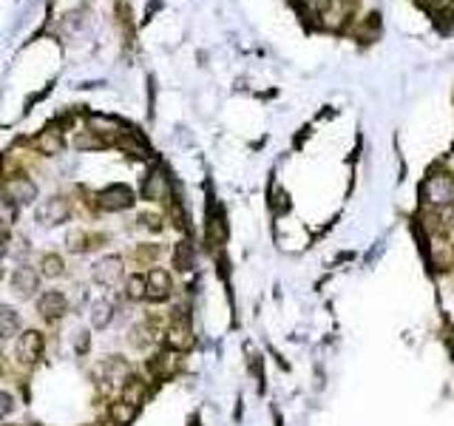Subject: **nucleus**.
I'll use <instances>...</instances> for the list:
<instances>
[{
  "label": "nucleus",
  "mask_w": 454,
  "mask_h": 426,
  "mask_svg": "<svg viewBox=\"0 0 454 426\" xmlns=\"http://www.w3.org/2000/svg\"><path fill=\"white\" fill-rule=\"evenodd\" d=\"M423 196L432 205H454V176L437 174L423 182Z\"/></svg>",
  "instance_id": "1"
},
{
  "label": "nucleus",
  "mask_w": 454,
  "mask_h": 426,
  "mask_svg": "<svg viewBox=\"0 0 454 426\" xmlns=\"http://www.w3.org/2000/svg\"><path fill=\"white\" fill-rule=\"evenodd\" d=\"M97 205L105 207V210H125L134 205V191L128 185H114V187H105V191L97 196Z\"/></svg>",
  "instance_id": "2"
},
{
  "label": "nucleus",
  "mask_w": 454,
  "mask_h": 426,
  "mask_svg": "<svg viewBox=\"0 0 454 426\" xmlns=\"http://www.w3.org/2000/svg\"><path fill=\"white\" fill-rule=\"evenodd\" d=\"M91 276H94V281H97V284L114 287V284H116L119 278H123V258H119V256H105L103 262L94 265Z\"/></svg>",
  "instance_id": "3"
},
{
  "label": "nucleus",
  "mask_w": 454,
  "mask_h": 426,
  "mask_svg": "<svg viewBox=\"0 0 454 426\" xmlns=\"http://www.w3.org/2000/svg\"><path fill=\"white\" fill-rule=\"evenodd\" d=\"M43 352V336L37 329H26V333H20L17 338V358L26 361V364H34Z\"/></svg>",
  "instance_id": "4"
},
{
  "label": "nucleus",
  "mask_w": 454,
  "mask_h": 426,
  "mask_svg": "<svg viewBox=\"0 0 454 426\" xmlns=\"http://www.w3.org/2000/svg\"><path fill=\"white\" fill-rule=\"evenodd\" d=\"M68 216V202L63 196H52L45 199V205L37 207V222L40 225H60Z\"/></svg>",
  "instance_id": "5"
},
{
  "label": "nucleus",
  "mask_w": 454,
  "mask_h": 426,
  "mask_svg": "<svg viewBox=\"0 0 454 426\" xmlns=\"http://www.w3.org/2000/svg\"><path fill=\"white\" fill-rule=\"evenodd\" d=\"M37 310L43 313V318H60L68 310V298L60 290H45L37 301Z\"/></svg>",
  "instance_id": "6"
},
{
  "label": "nucleus",
  "mask_w": 454,
  "mask_h": 426,
  "mask_svg": "<svg viewBox=\"0 0 454 426\" xmlns=\"http://www.w3.org/2000/svg\"><path fill=\"white\" fill-rule=\"evenodd\" d=\"M37 284H40V276H37L32 267H17V270L12 273V290H14L17 296H23V298L34 296Z\"/></svg>",
  "instance_id": "7"
},
{
  "label": "nucleus",
  "mask_w": 454,
  "mask_h": 426,
  "mask_svg": "<svg viewBox=\"0 0 454 426\" xmlns=\"http://www.w3.org/2000/svg\"><path fill=\"white\" fill-rule=\"evenodd\" d=\"M171 290H174V284H171L168 270L154 267V270L148 273V298H154V301H165V298L171 296Z\"/></svg>",
  "instance_id": "8"
},
{
  "label": "nucleus",
  "mask_w": 454,
  "mask_h": 426,
  "mask_svg": "<svg viewBox=\"0 0 454 426\" xmlns=\"http://www.w3.org/2000/svg\"><path fill=\"white\" fill-rule=\"evenodd\" d=\"M6 196H12V199L20 202V205H26V202H34V199H37V187H34V182H29L26 176L9 179V182H6Z\"/></svg>",
  "instance_id": "9"
},
{
  "label": "nucleus",
  "mask_w": 454,
  "mask_h": 426,
  "mask_svg": "<svg viewBox=\"0 0 454 426\" xmlns=\"http://www.w3.org/2000/svg\"><path fill=\"white\" fill-rule=\"evenodd\" d=\"M171 194V187H168V176H165L162 171H151L148 179H145V187H142V196L151 199V202H159Z\"/></svg>",
  "instance_id": "10"
},
{
  "label": "nucleus",
  "mask_w": 454,
  "mask_h": 426,
  "mask_svg": "<svg viewBox=\"0 0 454 426\" xmlns=\"http://www.w3.org/2000/svg\"><path fill=\"white\" fill-rule=\"evenodd\" d=\"M94 375H97L100 381H119V378L128 375V364L123 358H108V361L94 367Z\"/></svg>",
  "instance_id": "11"
},
{
  "label": "nucleus",
  "mask_w": 454,
  "mask_h": 426,
  "mask_svg": "<svg viewBox=\"0 0 454 426\" xmlns=\"http://www.w3.org/2000/svg\"><path fill=\"white\" fill-rule=\"evenodd\" d=\"M111 310H114L111 301H94V304H91V327H97V329L108 327Z\"/></svg>",
  "instance_id": "12"
},
{
  "label": "nucleus",
  "mask_w": 454,
  "mask_h": 426,
  "mask_svg": "<svg viewBox=\"0 0 454 426\" xmlns=\"http://www.w3.org/2000/svg\"><path fill=\"white\" fill-rule=\"evenodd\" d=\"M134 415H136V404H131V400H119V404L111 407L114 426H125V423H131Z\"/></svg>",
  "instance_id": "13"
},
{
  "label": "nucleus",
  "mask_w": 454,
  "mask_h": 426,
  "mask_svg": "<svg viewBox=\"0 0 454 426\" xmlns=\"http://www.w3.org/2000/svg\"><path fill=\"white\" fill-rule=\"evenodd\" d=\"M14 333H17V313L12 307H3L0 310V336L9 341V338H14Z\"/></svg>",
  "instance_id": "14"
},
{
  "label": "nucleus",
  "mask_w": 454,
  "mask_h": 426,
  "mask_svg": "<svg viewBox=\"0 0 454 426\" xmlns=\"http://www.w3.org/2000/svg\"><path fill=\"white\" fill-rule=\"evenodd\" d=\"M40 270H43V276H49V278L63 276V258L57 253H45L40 258Z\"/></svg>",
  "instance_id": "15"
},
{
  "label": "nucleus",
  "mask_w": 454,
  "mask_h": 426,
  "mask_svg": "<svg viewBox=\"0 0 454 426\" xmlns=\"http://www.w3.org/2000/svg\"><path fill=\"white\" fill-rule=\"evenodd\" d=\"M131 347H136V349H145L148 344H154V336H151V327L148 324H139V327H134L131 329Z\"/></svg>",
  "instance_id": "16"
},
{
  "label": "nucleus",
  "mask_w": 454,
  "mask_h": 426,
  "mask_svg": "<svg viewBox=\"0 0 454 426\" xmlns=\"http://www.w3.org/2000/svg\"><path fill=\"white\" fill-rule=\"evenodd\" d=\"M128 298H148V276L128 278Z\"/></svg>",
  "instance_id": "17"
},
{
  "label": "nucleus",
  "mask_w": 454,
  "mask_h": 426,
  "mask_svg": "<svg viewBox=\"0 0 454 426\" xmlns=\"http://www.w3.org/2000/svg\"><path fill=\"white\" fill-rule=\"evenodd\" d=\"M37 145H40L45 154H57V151H60V136H57V131H45V134L37 139Z\"/></svg>",
  "instance_id": "18"
},
{
  "label": "nucleus",
  "mask_w": 454,
  "mask_h": 426,
  "mask_svg": "<svg viewBox=\"0 0 454 426\" xmlns=\"http://www.w3.org/2000/svg\"><path fill=\"white\" fill-rule=\"evenodd\" d=\"M125 395H128L131 404H136V407H139L142 395H145V387H142L139 381H128V384H125Z\"/></svg>",
  "instance_id": "19"
},
{
  "label": "nucleus",
  "mask_w": 454,
  "mask_h": 426,
  "mask_svg": "<svg viewBox=\"0 0 454 426\" xmlns=\"http://www.w3.org/2000/svg\"><path fill=\"white\" fill-rule=\"evenodd\" d=\"M12 409H14V398L9 395V392H0V415H12Z\"/></svg>",
  "instance_id": "20"
},
{
  "label": "nucleus",
  "mask_w": 454,
  "mask_h": 426,
  "mask_svg": "<svg viewBox=\"0 0 454 426\" xmlns=\"http://www.w3.org/2000/svg\"><path fill=\"white\" fill-rule=\"evenodd\" d=\"M176 265H179V270H187V267H190V253H187V245H182V247L176 250Z\"/></svg>",
  "instance_id": "21"
},
{
  "label": "nucleus",
  "mask_w": 454,
  "mask_h": 426,
  "mask_svg": "<svg viewBox=\"0 0 454 426\" xmlns=\"http://www.w3.org/2000/svg\"><path fill=\"white\" fill-rule=\"evenodd\" d=\"M451 225H454V213H451Z\"/></svg>",
  "instance_id": "22"
}]
</instances>
